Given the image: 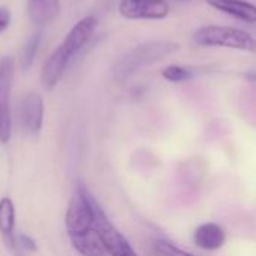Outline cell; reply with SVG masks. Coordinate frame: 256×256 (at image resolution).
Returning a JSON list of instances; mask_svg holds the SVG:
<instances>
[{"label": "cell", "instance_id": "cell-11", "mask_svg": "<svg viewBox=\"0 0 256 256\" xmlns=\"http://www.w3.org/2000/svg\"><path fill=\"white\" fill-rule=\"evenodd\" d=\"M208 6L230 16L254 24L256 21V6L248 0H206Z\"/></svg>", "mask_w": 256, "mask_h": 256}, {"label": "cell", "instance_id": "cell-2", "mask_svg": "<svg viewBox=\"0 0 256 256\" xmlns=\"http://www.w3.org/2000/svg\"><path fill=\"white\" fill-rule=\"evenodd\" d=\"M194 42L200 46L230 48L248 52L256 51L255 38L249 32L232 26H201L194 33Z\"/></svg>", "mask_w": 256, "mask_h": 256}, {"label": "cell", "instance_id": "cell-21", "mask_svg": "<svg viewBox=\"0 0 256 256\" xmlns=\"http://www.w3.org/2000/svg\"><path fill=\"white\" fill-rule=\"evenodd\" d=\"M18 256H21V255H18Z\"/></svg>", "mask_w": 256, "mask_h": 256}, {"label": "cell", "instance_id": "cell-13", "mask_svg": "<svg viewBox=\"0 0 256 256\" xmlns=\"http://www.w3.org/2000/svg\"><path fill=\"white\" fill-rule=\"evenodd\" d=\"M69 240L72 248L81 256H106L96 230L80 237H72Z\"/></svg>", "mask_w": 256, "mask_h": 256}, {"label": "cell", "instance_id": "cell-7", "mask_svg": "<svg viewBox=\"0 0 256 256\" xmlns=\"http://www.w3.org/2000/svg\"><path fill=\"white\" fill-rule=\"evenodd\" d=\"M70 60H72V56L62 45H58L48 56V58L42 64L40 75H39L40 84L46 92H52L58 86Z\"/></svg>", "mask_w": 256, "mask_h": 256}, {"label": "cell", "instance_id": "cell-9", "mask_svg": "<svg viewBox=\"0 0 256 256\" xmlns=\"http://www.w3.org/2000/svg\"><path fill=\"white\" fill-rule=\"evenodd\" d=\"M98 26H99V21H98V18L94 15L82 16L80 21H76L70 27V30L68 32L66 38L62 40L60 45L74 57L76 52H80L87 45V42L94 34Z\"/></svg>", "mask_w": 256, "mask_h": 256}, {"label": "cell", "instance_id": "cell-18", "mask_svg": "<svg viewBox=\"0 0 256 256\" xmlns=\"http://www.w3.org/2000/svg\"><path fill=\"white\" fill-rule=\"evenodd\" d=\"M9 242L14 243L18 249H21V250H24V252H28V254L38 250L36 242H34L30 236H27V234H16V236H14Z\"/></svg>", "mask_w": 256, "mask_h": 256}, {"label": "cell", "instance_id": "cell-19", "mask_svg": "<svg viewBox=\"0 0 256 256\" xmlns=\"http://www.w3.org/2000/svg\"><path fill=\"white\" fill-rule=\"evenodd\" d=\"M10 10L6 6H0V33L4 32L10 24Z\"/></svg>", "mask_w": 256, "mask_h": 256}, {"label": "cell", "instance_id": "cell-10", "mask_svg": "<svg viewBox=\"0 0 256 256\" xmlns=\"http://www.w3.org/2000/svg\"><path fill=\"white\" fill-rule=\"evenodd\" d=\"M192 240L198 249L204 252H216L225 246L226 231L216 222H206L195 228Z\"/></svg>", "mask_w": 256, "mask_h": 256}, {"label": "cell", "instance_id": "cell-12", "mask_svg": "<svg viewBox=\"0 0 256 256\" xmlns=\"http://www.w3.org/2000/svg\"><path fill=\"white\" fill-rule=\"evenodd\" d=\"M26 9L30 21L36 26L52 22L62 9L60 0H26Z\"/></svg>", "mask_w": 256, "mask_h": 256}, {"label": "cell", "instance_id": "cell-5", "mask_svg": "<svg viewBox=\"0 0 256 256\" xmlns=\"http://www.w3.org/2000/svg\"><path fill=\"white\" fill-rule=\"evenodd\" d=\"M94 230L104 246L106 256H140L132 248L126 236L108 219L100 206H96V220Z\"/></svg>", "mask_w": 256, "mask_h": 256}, {"label": "cell", "instance_id": "cell-17", "mask_svg": "<svg viewBox=\"0 0 256 256\" xmlns=\"http://www.w3.org/2000/svg\"><path fill=\"white\" fill-rule=\"evenodd\" d=\"M153 252L156 256H196L168 240H156L153 244Z\"/></svg>", "mask_w": 256, "mask_h": 256}, {"label": "cell", "instance_id": "cell-4", "mask_svg": "<svg viewBox=\"0 0 256 256\" xmlns=\"http://www.w3.org/2000/svg\"><path fill=\"white\" fill-rule=\"evenodd\" d=\"M15 76V60L9 56L0 58V144L12 138V87Z\"/></svg>", "mask_w": 256, "mask_h": 256}, {"label": "cell", "instance_id": "cell-1", "mask_svg": "<svg viewBox=\"0 0 256 256\" xmlns=\"http://www.w3.org/2000/svg\"><path fill=\"white\" fill-rule=\"evenodd\" d=\"M180 50V44L166 39L148 40L124 52L112 66V78L117 82H124L138 74L141 69L152 66L158 62L165 60L166 57L176 54Z\"/></svg>", "mask_w": 256, "mask_h": 256}, {"label": "cell", "instance_id": "cell-6", "mask_svg": "<svg viewBox=\"0 0 256 256\" xmlns=\"http://www.w3.org/2000/svg\"><path fill=\"white\" fill-rule=\"evenodd\" d=\"M118 12L126 20H165L170 15L166 0H120Z\"/></svg>", "mask_w": 256, "mask_h": 256}, {"label": "cell", "instance_id": "cell-15", "mask_svg": "<svg viewBox=\"0 0 256 256\" xmlns=\"http://www.w3.org/2000/svg\"><path fill=\"white\" fill-rule=\"evenodd\" d=\"M40 40H42V34L39 32L33 33L27 42L24 44L22 50H21V54H20V66L22 70H27L32 68L33 62H34V57H36V52L40 46Z\"/></svg>", "mask_w": 256, "mask_h": 256}, {"label": "cell", "instance_id": "cell-20", "mask_svg": "<svg viewBox=\"0 0 256 256\" xmlns=\"http://www.w3.org/2000/svg\"><path fill=\"white\" fill-rule=\"evenodd\" d=\"M182 2H190V0H182Z\"/></svg>", "mask_w": 256, "mask_h": 256}, {"label": "cell", "instance_id": "cell-16", "mask_svg": "<svg viewBox=\"0 0 256 256\" xmlns=\"http://www.w3.org/2000/svg\"><path fill=\"white\" fill-rule=\"evenodd\" d=\"M160 74H162L164 80H166L168 82H174V84L186 82L194 76L192 70L182 64H170V66L164 68Z\"/></svg>", "mask_w": 256, "mask_h": 256}, {"label": "cell", "instance_id": "cell-14", "mask_svg": "<svg viewBox=\"0 0 256 256\" xmlns=\"http://www.w3.org/2000/svg\"><path fill=\"white\" fill-rule=\"evenodd\" d=\"M16 226V210L15 204L9 196L0 198V234L10 240L15 236Z\"/></svg>", "mask_w": 256, "mask_h": 256}, {"label": "cell", "instance_id": "cell-3", "mask_svg": "<svg viewBox=\"0 0 256 256\" xmlns=\"http://www.w3.org/2000/svg\"><path fill=\"white\" fill-rule=\"evenodd\" d=\"M98 201L84 186H78L70 196L64 214V228L68 237H80L94 230Z\"/></svg>", "mask_w": 256, "mask_h": 256}, {"label": "cell", "instance_id": "cell-8", "mask_svg": "<svg viewBox=\"0 0 256 256\" xmlns=\"http://www.w3.org/2000/svg\"><path fill=\"white\" fill-rule=\"evenodd\" d=\"M44 116L45 105L42 96L36 92L26 93L20 105V122L22 129L27 134L38 135L44 126Z\"/></svg>", "mask_w": 256, "mask_h": 256}]
</instances>
